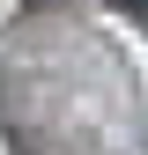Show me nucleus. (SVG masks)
Listing matches in <instances>:
<instances>
[{
    "label": "nucleus",
    "mask_w": 148,
    "mask_h": 155,
    "mask_svg": "<svg viewBox=\"0 0 148 155\" xmlns=\"http://www.w3.org/2000/svg\"><path fill=\"white\" fill-rule=\"evenodd\" d=\"M111 8H119V15H133V22L148 30V0H111Z\"/></svg>",
    "instance_id": "1"
}]
</instances>
